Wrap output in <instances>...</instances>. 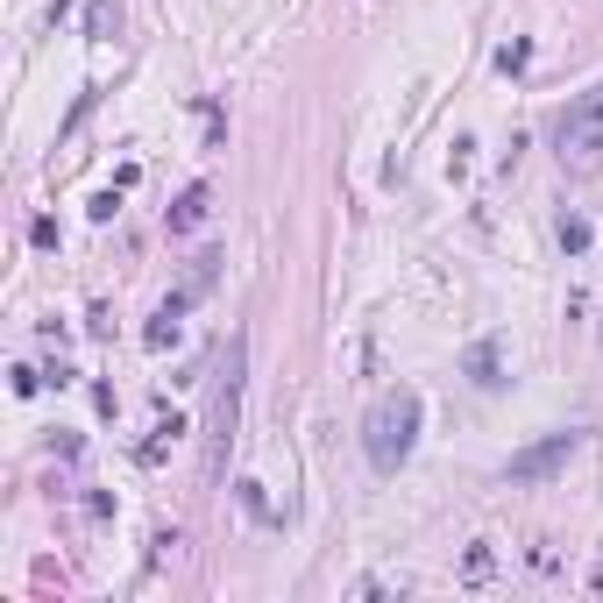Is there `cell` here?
I'll use <instances>...</instances> for the list:
<instances>
[{
    "mask_svg": "<svg viewBox=\"0 0 603 603\" xmlns=\"http://www.w3.org/2000/svg\"><path fill=\"white\" fill-rule=\"evenodd\" d=\"M589 589H603V561H596V575H589Z\"/></svg>",
    "mask_w": 603,
    "mask_h": 603,
    "instance_id": "cell-13",
    "label": "cell"
},
{
    "mask_svg": "<svg viewBox=\"0 0 603 603\" xmlns=\"http://www.w3.org/2000/svg\"><path fill=\"white\" fill-rule=\"evenodd\" d=\"M206 206H213V192H206V185H185V192H178V206H171V235L199 228V220H206Z\"/></svg>",
    "mask_w": 603,
    "mask_h": 603,
    "instance_id": "cell-5",
    "label": "cell"
},
{
    "mask_svg": "<svg viewBox=\"0 0 603 603\" xmlns=\"http://www.w3.org/2000/svg\"><path fill=\"white\" fill-rule=\"evenodd\" d=\"M575 447H582V433H547V440H533V447H518V455L504 462V476H511V483H547V476L568 469Z\"/></svg>",
    "mask_w": 603,
    "mask_h": 603,
    "instance_id": "cell-4",
    "label": "cell"
},
{
    "mask_svg": "<svg viewBox=\"0 0 603 603\" xmlns=\"http://www.w3.org/2000/svg\"><path fill=\"white\" fill-rule=\"evenodd\" d=\"M242 362H249V341L235 334L228 355H220V391H213V412H206V476L228 469V447H235V426H242Z\"/></svg>",
    "mask_w": 603,
    "mask_h": 603,
    "instance_id": "cell-2",
    "label": "cell"
},
{
    "mask_svg": "<svg viewBox=\"0 0 603 603\" xmlns=\"http://www.w3.org/2000/svg\"><path fill=\"white\" fill-rule=\"evenodd\" d=\"M114 22H121L114 0H93V8H86V36H93V43H100V36H114Z\"/></svg>",
    "mask_w": 603,
    "mask_h": 603,
    "instance_id": "cell-7",
    "label": "cell"
},
{
    "mask_svg": "<svg viewBox=\"0 0 603 603\" xmlns=\"http://www.w3.org/2000/svg\"><path fill=\"white\" fill-rule=\"evenodd\" d=\"M412 440H419V391H384L369 405V419H362V455H369V469H384V476H398L405 469V455H412Z\"/></svg>",
    "mask_w": 603,
    "mask_h": 603,
    "instance_id": "cell-1",
    "label": "cell"
},
{
    "mask_svg": "<svg viewBox=\"0 0 603 603\" xmlns=\"http://www.w3.org/2000/svg\"><path fill=\"white\" fill-rule=\"evenodd\" d=\"M561 249H568V256L589 249V220H582V213H561Z\"/></svg>",
    "mask_w": 603,
    "mask_h": 603,
    "instance_id": "cell-8",
    "label": "cell"
},
{
    "mask_svg": "<svg viewBox=\"0 0 603 603\" xmlns=\"http://www.w3.org/2000/svg\"><path fill=\"white\" fill-rule=\"evenodd\" d=\"M462 575H469V582H483V575H490V547H469V561H462Z\"/></svg>",
    "mask_w": 603,
    "mask_h": 603,
    "instance_id": "cell-11",
    "label": "cell"
},
{
    "mask_svg": "<svg viewBox=\"0 0 603 603\" xmlns=\"http://www.w3.org/2000/svg\"><path fill=\"white\" fill-rule=\"evenodd\" d=\"M554 142H561V164H596V157H603V86L582 93V100L561 114Z\"/></svg>",
    "mask_w": 603,
    "mask_h": 603,
    "instance_id": "cell-3",
    "label": "cell"
},
{
    "mask_svg": "<svg viewBox=\"0 0 603 603\" xmlns=\"http://www.w3.org/2000/svg\"><path fill=\"white\" fill-rule=\"evenodd\" d=\"M525 57H533V43H504L497 50V71H525Z\"/></svg>",
    "mask_w": 603,
    "mask_h": 603,
    "instance_id": "cell-10",
    "label": "cell"
},
{
    "mask_svg": "<svg viewBox=\"0 0 603 603\" xmlns=\"http://www.w3.org/2000/svg\"><path fill=\"white\" fill-rule=\"evenodd\" d=\"M178 320H185V313H171V306H164L157 320H149V334H142V341H149V348H171V341H178Z\"/></svg>",
    "mask_w": 603,
    "mask_h": 603,
    "instance_id": "cell-9",
    "label": "cell"
},
{
    "mask_svg": "<svg viewBox=\"0 0 603 603\" xmlns=\"http://www.w3.org/2000/svg\"><path fill=\"white\" fill-rule=\"evenodd\" d=\"M462 369L476 376V384H483V391H497V384H504V376H497V341H476V348L462 355Z\"/></svg>",
    "mask_w": 603,
    "mask_h": 603,
    "instance_id": "cell-6",
    "label": "cell"
},
{
    "mask_svg": "<svg viewBox=\"0 0 603 603\" xmlns=\"http://www.w3.org/2000/svg\"><path fill=\"white\" fill-rule=\"evenodd\" d=\"M29 242L36 249H57V220H29Z\"/></svg>",
    "mask_w": 603,
    "mask_h": 603,
    "instance_id": "cell-12",
    "label": "cell"
}]
</instances>
